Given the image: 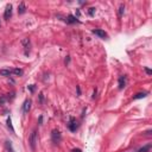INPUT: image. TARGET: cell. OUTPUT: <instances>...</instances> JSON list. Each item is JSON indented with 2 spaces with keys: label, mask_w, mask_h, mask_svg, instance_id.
I'll return each mask as SVG.
<instances>
[{
  "label": "cell",
  "mask_w": 152,
  "mask_h": 152,
  "mask_svg": "<svg viewBox=\"0 0 152 152\" xmlns=\"http://www.w3.org/2000/svg\"><path fill=\"white\" fill-rule=\"evenodd\" d=\"M77 93H78V95L81 94V90H80V87H77Z\"/></svg>",
  "instance_id": "cell-21"
},
{
  "label": "cell",
  "mask_w": 152,
  "mask_h": 152,
  "mask_svg": "<svg viewBox=\"0 0 152 152\" xmlns=\"http://www.w3.org/2000/svg\"><path fill=\"white\" fill-rule=\"evenodd\" d=\"M68 126H69V130L71 132H75L77 130V121H76L75 118H70V121H69V125Z\"/></svg>",
  "instance_id": "cell-4"
},
{
  "label": "cell",
  "mask_w": 152,
  "mask_h": 152,
  "mask_svg": "<svg viewBox=\"0 0 152 152\" xmlns=\"http://www.w3.org/2000/svg\"><path fill=\"white\" fill-rule=\"evenodd\" d=\"M13 74H16V75H21V74H23V70L16 68V69H13Z\"/></svg>",
  "instance_id": "cell-16"
},
{
  "label": "cell",
  "mask_w": 152,
  "mask_h": 152,
  "mask_svg": "<svg viewBox=\"0 0 152 152\" xmlns=\"http://www.w3.org/2000/svg\"><path fill=\"white\" fill-rule=\"evenodd\" d=\"M21 43H23V45L25 46V49H29V48H30V41H29V38L23 39V41H21Z\"/></svg>",
  "instance_id": "cell-12"
},
{
  "label": "cell",
  "mask_w": 152,
  "mask_h": 152,
  "mask_svg": "<svg viewBox=\"0 0 152 152\" xmlns=\"http://www.w3.org/2000/svg\"><path fill=\"white\" fill-rule=\"evenodd\" d=\"M69 59H70V58H69V56H68V57L66 58V64H68V63H69Z\"/></svg>",
  "instance_id": "cell-20"
},
{
  "label": "cell",
  "mask_w": 152,
  "mask_h": 152,
  "mask_svg": "<svg viewBox=\"0 0 152 152\" xmlns=\"http://www.w3.org/2000/svg\"><path fill=\"white\" fill-rule=\"evenodd\" d=\"M126 87V76L119 77V89H124Z\"/></svg>",
  "instance_id": "cell-7"
},
{
  "label": "cell",
  "mask_w": 152,
  "mask_h": 152,
  "mask_svg": "<svg viewBox=\"0 0 152 152\" xmlns=\"http://www.w3.org/2000/svg\"><path fill=\"white\" fill-rule=\"evenodd\" d=\"M146 95H147V93H138V94L134 96V99H141V98H146Z\"/></svg>",
  "instance_id": "cell-15"
},
{
  "label": "cell",
  "mask_w": 152,
  "mask_h": 152,
  "mask_svg": "<svg viewBox=\"0 0 152 152\" xmlns=\"http://www.w3.org/2000/svg\"><path fill=\"white\" fill-rule=\"evenodd\" d=\"M145 71H146V74H147V75H151V74H152V71H151L150 69H147V68H145Z\"/></svg>",
  "instance_id": "cell-19"
},
{
  "label": "cell",
  "mask_w": 152,
  "mask_h": 152,
  "mask_svg": "<svg viewBox=\"0 0 152 152\" xmlns=\"http://www.w3.org/2000/svg\"><path fill=\"white\" fill-rule=\"evenodd\" d=\"M93 34L94 35H96L98 37H100V38H107V34L103 31V30H100V29H94L93 30Z\"/></svg>",
  "instance_id": "cell-5"
},
{
  "label": "cell",
  "mask_w": 152,
  "mask_h": 152,
  "mask_svg": "<svg viewBox=\"0 0 152 152\" xmlns=\"http://www.w3.org/2000/svg\"><path fill=\"white\" fill-rule=\"evenodd\" d=\"M29 141H30V146H31V150L35 151V150H36V145H37V143H38V136H37V131H36V130L31 133Z\"/></svg>",
  "instance_id": "cell-1"
},
{
  "label": "cell",
  "mask_w": 152,
  "mask_h": 152,
  "mask_svg": "<svg viewBox=\"0 0 152 152\" xmlns=\"http://www.w3.org/2000/svg\"><path fill=\"white\" fill-rule=\"evenodd\" d=\"M124 11H125V6H124V4H121V5H120V7H119V17L123 16Z\"/></svg>",
  "instance_id": "cell-14"
},
{
  "label": "cell",
  "mask_w": 152,
  "mask_h": 152,
  "mask_svg": "<svg viewBox=\"0 0 152 152\" xmlns=\"http://www.w3.org/2000/svg\"><path fill=\"white\" fill-rule=\"evenodd\" d=\"M11 17H12V5H11V4H7V5H6V7H5L4 18H5L6 20H9Z\"/></svg>",
  "instance_id": "cell-3"
},
{
  "label": "cell",
  "mask_w": 152,
  "mask_h": 152,
  "mask_svg": "<svg viewBox=\"0 0 152 152\" xmlns=\"http://www.w3.org/2000/svg\"><path fill=\"white\" fill-rule=\"evenodd\" d=\"M7 127H9L12 132H14V128H13V126H12V120H11V118H7Z\"/></svg>",
  "instance_id": "cell-13"
},
{
  "label": "cell",
  "mask_w": 152,
  "mask_h": 152,
  "mask_svg": "<svg viewBox=\"0 0 152 152\" xmlns=\"http://www.w3.org/2000/svg\"><path fill=\"white\" fill-rule=\"evenodd\" d=\"M13 74V69H1L0 70V76H10Z\"/></svg>",
  "instance_id": "cell-8"
},
{
  "label": "cell",
  "mask_w": 152,
  "mask_h": 152,
  "mask_svg": "<svg viewBox=\"0 0 152 152\" xmlns=\"http://www.w3.org/2000/svg\"><path fill=\"white\" fill-rule=\"evenodd\" d=\"M71 152H82V150L81 148H73Z\"/></svg>",
  "instance_id": "cell-18"
},
{
  "label": "cell",
  "mask_w": 152,
  "mask_h": 152,
  "mask_svg": "<svg viewBox=\"0 0 152 152\" xmlns=\"http://www.w3.org/2000/svg\"><path fill=\"white\" fill-rule=\"evenodd\" d=\"M25 11H26L25 4H24V3H20L19 6H18V13H19V14H23V13H25Z\"/></svg>",
  "instance_id": "cell-10"
},
{
  "label": "cell",
  "mask_w": 152,
  "mask_h": 152,
  "mask_svg": "<svg viewBox=\"0 0 152 152\" xmlns=\"http://www.w3.org/2000/svg\"><path fill=\"white\" fill-rule=\"evenodd\" d=\"M30 108H31V100H25L24 101V105H23V112H24V114H26V113H29V111H30Z\"/></svg>",
  "instance_id": "cell-6"
},
{
  "label": "cell",
  "mask_w": 152,
  "mask_h": 152,
  "mask_svg": "<svg viewBox=\"0 0 152 152\" xmlns=\"http://www.w3.org/2000/svg\"><path fill=\"white\" fill-rule=\"evenodd\" d=\"M94 12H95V9H93V7H92V9H89V14H90V16H93V14H94Z\"/></svg>",
  "instance_id": "cell-17"
},
{
  "label": "cell",
  "mask_w": 152,
  "mask_h": 152,
  "mask_svg": "<svg viewBox=\"0 0 152 152\" xmlns=\"http://www.w3.org/2000/svg\"><path fill=\"white\" fill-rule=\"evenodd\" d=\"M51 140L54 144H59L62 141V134H61V132L58 130H54L51 132Z\"/></svg>",
  "instance_id": "cell-2"
},
{
  "label": "cell",
  "mask_w": 152,
  "mask_h": 152,
  "mask_svg": "<svg viewBox=\"0 0 152 152\" xmlns=\"http://www.w3.org/2000/svg\"><path fill=\"white\" fill-rule=\"evenodd\" d=\"M151 144H147V145H145V146H143L141 148H139L138 150V152H148L150 150H151Z\"/></svg>",
  "instance_id": "cell-11"
},
{
  "label": "cell",
  "mask_w": 152,
  "mask_h": 152,
  "mask_svg": "<svg viewBox=\"0 0 152 152\" xmlns=\"http://www.w3.org/2000/svg\"><path fill=\"white\" fill-rule=\"evenodd\" d=\"M66 21H67L68 24H74V23H77L78 20H77V18H76V17H74V16H71V14H69V16L67 17V19H66Z\"/></svg>",
  "instance_id": "cell-9"
}]
</instances>
